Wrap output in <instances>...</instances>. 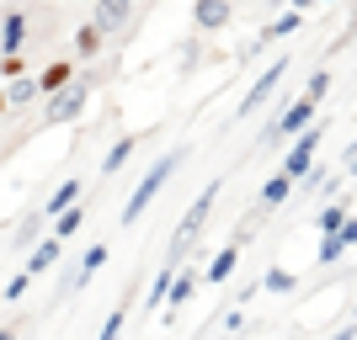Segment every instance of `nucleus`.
Instances as JSON below:
<instances>
[{
    "label": "nucleus",
    "instance_id": "obj_1",
    "mask_svg": "<svg viewBox=\"0 0 357 340\" xmlns=\"http://www.w3.org/2000/svg\"><path fill=\"white\" fill-rule=\"evenodd\" d=\"M181 160H187V144H176V149H165L160 160L149 165V176H139V186H134V197H128V202H123V223H128V229H134L139 218H144L149 213V202H155V197L165 192V181L176 176L181 170Z\"/></svg>",
    "mask_w": 357,
    "mask_h": 340
},
{
    "label": "nucleus",
    "instance_id": "obj_2",
    "mask_svg": "<svg viewBox=\"0 0 357 340\" xmlns=\"http://www.w3.org/2000/svg\"><path fill=\"white\" fill-rule=\"evenodd\" d=\"M219 186H224V181H208V186L192 197L187 218H181V223H176V234H171V261H181V255H187V245H197V234H203V223H208L213 202H219Z\"/></svg>",
    "mask_w": 357,
    "mask_h": 340
},
{
    "label": "nucleus",
    "instance_id": "obj_3",
    "mask_svg": "<svg viewBox=\"0 0 357 340\" xmlns=\"http://www.w3.org/2000/svg\"><path fill=\"white\" fill-rule=\"evenodd\" d=\"M314 112H320V102H314V96H294V102H283L278 106V118L267 122V133H261V144H283V138H294L298 128H310L314 122Z\"/></svg>",
    "mask_w": 357,
    "mask_h": 340
},
{
    "label": "nucleus",
    "instance_id": "obj_4",
    "mask_svg": "<svg viewBox=\"0 0 357 340\" xmlns=\"http://www.w3.org/2000/svg\"><path fill=\"white\" fill-rule=\"evenodd\" d=\"M320 133H326V128H320V122H310V128H298L294 133V144L283 149V165H278V170H283V176H314V154H320Z\"/></svg>",
    "mask_w": 357,
    "mask_h": 340
},
{
    "label": "nucleus",
    "instance_id": "obj_5",
    "mask_svg": "<svg viewBox=\"0 0 357 340\" xmlns=\"http://www.w3.org/2000/svg\"><path fill=\"white\" fill-rule=\"evenodd\" d=\"M91 102V86H80V80H70V86L48 90V106H43V122H75L80 112H86Z\"/></svg>",
    "mask_w": 357,
    "mask_h": 340
},
{
    "label": "nucleus",
    "instance_id": "obj_6",
    "mask_svg": "<svg viewBox=\"0 0 357 340\" xmlns=\"http://www.w3.org/2000/svg\"><path fill=\"white\" fill-rule=\"evenodd\" d=\"M96 11H91V27L102 32V38H118V32L134 27V11H139V0H91Z\"/></svg>",
    "mask_w": 357,
    "mask_h": 340
},
{
    "label": "nucleus",
    "instance_id": "obj_7",
    "mask_svg": "<svg viewBox=\"0 0 357 340\" xmlns=\"http://www.w3.org/2000/svg\"><path fill=\"white\" fill-rule=\"evenodd\" d=\"M288 64H294V59H288V54H278V64H267V70H261V80H256V86L245 90V102L235 106V118H251V112H256V106H261V102H272V90L283 86Z\"/></svg>",
    "mask_w": 357,
    "mask_h": 340
},
{
    "label": "nucleus",
    "instance_id": "obj_8",
    "mask_svg": "<svg viewBox=\"0 0 357 340\" xmlns=\"http://www.w3.org/2000/svg\"><path fill=\"white\" fill-rule=\"evenodd\" d=\"M235 22V0H192V27L197 32H224Z\"/></svg>",
    "mask_w": 357,
    "mask_h": 340
},
{
    "label": "nucleus",
    "instance_id": "obj_9",
    "mask_svg": "<svg viewBox=\"0 0 357 340\" xmlns=\"http://www.w3.org/2000/svg\"><path fill=\"white\" fill-rule=\"evenodd\" d=\"M107 261H112V255H107V245H91V250L80 255V266H75V277H70V293H80V287H86V282L96 277V271H102Z\"/></svg>",
    "mask_w": 357,
    "mask_h": 340
},
{
    "label": "nucleus",
    "instance_id": "obj_10",
    "mask_svg": "<svg viewBox=\"0 0 357 340\" xmlns=\"http://www.w3.org/2000/svg\"><path fill=\"white\" fill-rule=\"evenodd\" d=\"M197 282H203V277H197V271L176 266V277H171V293H165V303H171V314H176L181 303H192V298H197Z\"/></svg>",
    "mask_w": 357,
    "mask_h": 340
},
{
    "label": "nucleus",
    "instance_id": "obj_11",
    "mask_svg": "<svg viewBox=\"0 0 357 340\" xmlns=\"http://www.w3.org/2000/svg\"><path fill=\"white\" fill-rule=\"evenodd\" d=\"M22 43H27V16L6 11V22H0V54H22Z\"/></svg>",
    "mask_w": 357,
    "mask_h": 340
},
{
    "label": "nucleus",
    "instance_id": "obj_12",
    "mask_svg": "<svg viewBox=\"0 0 357 340\" xmlns=\"http://www.w3.org/2000/svg\"><path fill=\"white\" fill-rule=\"evenodd\" d=\"M59 245L64 239H38L27 255V277H43V271H54V261H59Z\"/></svg>",
    "mask_w": 357,
    "mask_h": 340
},
{
    "label": "nucleus",
    "instance_id": "obj_13",
    "mask_svg": "<svg viewBox=\"0 0 357 340\" xmlns=\"http://www.w3.org/2000/svg\"><path fill=\"white\" fill-rule=\"evenodd\" d=\"M134 149H139V133H123L118 144L107 149V160H102V176L112 181V176H118V170H123V165H128V154H134Z\"/></svg>",
    "mask_w": 357,
    "mask_h": 340
},
{
    "label": "nucleus",
    "instance_id": "obj_14",
    "mask_svg": "<svg viewBox=\"0 0 357 340\" xmlns=\"http://www.w3.org/2000/svg\"><path fill=\"white\" fill-rule=\"evenodd\" d=\"M235 266H240V245L229 239V245L208 261V271H203V277H208V282H229V271H235Z\"/></svg>",
    "mask_w": 357,
    "mask_h": 340
},
{
    "label": "nucleus",
    "instance_id": "obj_15",
    "mask_svg": "<svg viewBox=\"0 0 357 340\" xmlns=\"http://www.w3.org/2000/svg\"><path fill=\"white\" fill-rule=\"evenodd\" d=\"M70 80H75V64H70V59H54V64H48L43 74H38V90H43V96H48V90L70 86Z\"/></svg>",
    "mask_w": 357,
    "mask_h": 340
},
{
    "label": "nucleus",
    "instance_id": "obj_16",
    "mask_svg": "<svg viewBox=\"0 0 357 340\" xmlns=\"http://www.w3.org/2000/svg\"><path fill=\"white\" fill-rule=\"evenodd\" d=\"M80 223H86V207H80V202H70L64 213H54V239H70V234H80Z\"/></svg>",
    "mask_w": 357,
    "mask_h": 340
},
{
    "label": "nucleus",
    "instance_id": "obj_17",
    "mask_svg": "<svg viewBox=\"0 0 357 340\" xmlns=\"http://www.w3.org/2000/svg\"><path fill=\"white\" fill-rule=\"evenodd\" d=\"M288 197H294V176H283V170H278V176L261 186V207H283Z\"/></svg>",
    "mask_w": 357,
    "mask_h": 340
},
{
    "label": "nucleus",
    "instance_id": "obj_18",
    "mask_svg": "<svg viewBox=\"0 0 357 340\" xmlns=\"http://www.w3.org/2000/svg\"><path fill=\"white\" fill-rule=\"evenodd\" d=\"M102 48H107V38L91 27V22H86V27H75V54H80V59H96Z\"/></svg>",
    "mask_w": 357,
    "mask_h": 340
},
{
    "label": "nucleus",
    "instance_id": "obj_19",
    "mask_svg": "<svg viewBox=\"0 0 357 340\" xmlns=\"http://www.w3.org/2000/svg\"><path fill=\"white\" fill-rule=\"evenodd\" d=\"M43 90H38V80H27V74H16L11 86H6V102L11 106H27V102H38Z\"/></svg>",
    "mask_w": 357,
    "mask_h": 340
},
{
    "label": "nucleus",
    "instance_id": "obj_20",
    "mask_svg": "<svg viewBox=\"0 0 357 340\" xmlns=\"http://www.w3.org/2000/svg\"><path fill=\"white\" fill-rule=\"evenodd\" d=\"M70 202H80V181H64L59 192L48 197V207H43V218H54V213H64V207H70Z\"/></svg>",
    "mask_w": 357,
    "mask_h": 340
},
{
    "label": "nucleus",
    "instance_id": "obj_21",
    "mask_svg": "<svg viewBox=\"0 0 357 340\" xmlns=\"http://www.w3.org/2000/svg\"><path fill=\"white\" fill-rule=\"evenodd\" d=\"M298 22H304V11H294V6H288L283 16H272V22H267V38H294Z\"/></svg>",
    "mask_w": 357,
    "mask_h": 340
},
{
    "label": "nucleus",
    "instance_id": "obj_22",
    "mask_svg": "<svg viewBox=\"0 0 357 340\" xmlns=\"http://www.w3.org/2000/svg\"><path fill=\"white\" fill-rule=\"evenodd\" d=\"M176 266H181V261H165V266H160V277H155V287H149V309H155V303H165V293H171V277H176Z\"/></svg>",
    "mask_w": 357,
    "mask_h": 340
},
{
    "label": "nucleus",
    "instance_id": "obj_23",
    "mask_svg": "<svg viewBox=\"0 0 357 340\" xmlns=\"http://www.w3.org/2000/svg\"><path fill=\"white\" fill-rule=\"evenodd\" d=\"M342 218H347V207H342V202H326L314 223H320V234H336V229H342Z\"/></svg>",
    "mask_w": 357,
    "mask_h": 340
},
{
    "label": "nucleus",
    "instance_id": "obj_24",
    "mask_svg": "<svg viewBox=\"0 0 357 340\" xmlns=\"http://www.w3.org/2000/svg\"><path fill=\"white\" fill-rule=\"evenodd\" d=\"M261 287H267V293H294V271H283V266H272L267 277H261Z\"/></svg>",
    "mask_w": 357,
    "mask_h": 340
},
{
    "label": "nucleus",
    "instance_id": "obj_25",
    "mask_svg": "<svg viewBox=\"0 0 357 340\" xmlns=\"http://www.w3.org/2000/svg\"><path fill=\"white\" fill-rule=\"evenodd\" d=\"M123 319H128V303H118V309L107 314V325H102V335H96V340H118L123 335Z\"/></svg>",
    "mask_w": 357,
    "mask_h": 340
},
{
    "label": "nucleus",
    "instance_id": "obj_26",
    "mask_svg": "<svg viewBox=\"0 0 357 340\" xmlns=\"http://www.w3.org/2000/svg\"><path fill=\"white\" fill-rule=\"evenodd\" d=\"M342 250H347L342 234H326V239H320V266H336V261H342Z\"/></svg>",
    "mask_w": 357,
    "mask_h": 340
},
{
    "label": "nucleus",
    "instance_id": "obj_27",
    "mask_svg": "<svg viewBox=\"0 0 357 340\" xmlns=\"http://www.w3.org/2000/svg\"><path fill=\"white\" fill-rule=\"evenodd\" d=\"M27 287H32V277H27V266H22V271L11 277V282H6V298H0V303H16V298L27 293Z\"/></svg>",
    "mask_w": 357,
    "mask_h": 340
},
{
    "label": "nucleus",
    "instance_id": "obj_28",
    "mask_svg": "<svg viewBox=\"0 0 357 340\" xmlns=\"http://www.w3.org/2000/svg\"><path fill=\"white\" fill-rule=\"evenodd\" d=\"M0 74H6V80L27 74V59H22V54H0Z\"/></svg>",
    "mask_w": 357,
    "mask_h": 340
},
{
    "label": "nucleus",
    "instance_id": "obj_29",
    "mask_svg": "<svg viewBox=\"0 0 357 340\" xmlns=\"http://www.w3.org/2000/svg\"><path fill=\"white\" fill-rule=\"evenodd\" d=\"M326 90H331V74H326V70H314V74H310V86H304V96H314V102H320Z\"/></svg>",
    "mask_w": 357,
    "mask_h": 340
},
{
    "label": "nucleus",
    "instance_id": "obj_30",
    "mask_svg": "<svg viewBox=\"0 0 357 340\" xmlns=\"http://www.w3.org/2000/svg\"><path fill=\"white\" fill-rule=\"evenodd\" d=\"M43 218V213H38ZM38 218H22V229H16V245H38Z\"/></svg>",
    "mask_w": 357,
    "mask_h": 340
},
{
    "label": "nucleus",
    "instance_id": "obj_31",
    "mask_svg": "<svg viewBox=\"0 0 357 340\" xmlns=\"http://www.w3.org/2000/svg\"><path fill=\"white\" fill-rule=\"evenodd\" d=\"M336 234H342V245H347V250H352V245H357V218H352V213H347V218H342V229H336Z\"/></svg>",
    "mask_w": 357,
    "mask_h": 340
},
{
    "label": "nucleus",
    "instance_id": "obj_32",
    "mask_svg": "<svg viewBox=\"0 0 357 340\" xmlns=\"http://www.w3.org/2000/svg\"><path fill=\"white\" fill-rule=\"evenodd\" d=\"M224 330H229V335H240V330H245V314L229 309V314H224Z\"/></svg>",
    "mask_w": 357,
    "mask_h": 340
},
{
    "label": "nucleus",
    "instance_id": "obj_33",
    "mask_svg": "<svg viewBox=\"0 0 357 340\" xmlns=\"http://www.w3.org/2000/svg\"><path fill=\"white\" fill-rule=\"evenodd\" d=\"M331 340H357V319H352V325H342V330H336Z\"/></svg>",
    "mask_w": 357,
    "mask_h": 340
},
{
    "label": "nucleus",
    "instance_id": "obj_34",
    "mask_svg": "<svg viewBox=\"0 0 357 340\" xmlns=\"http://www.w3.org/2000/svg\"><path fill=\"white\" fill-rule=\"evenodd\" d=\"M288 6H294V11H310V6H320V0H288Z\"/></svg>",
    "mask_w": 357,
    "mask_h": 340
},
{
    "label": "nucleus",
    "instance_id": "obj_35",
    "mask_svg": "<svg viewBox=\"0 0 357 340\" xmlns=\"http://www.w3.org/2000/svg\"><path fill=\"white\" fill-rule=\"evenodd\" d=\"M6 112H11V102H6V90H0V118H6Z\"/></svg>",
    "mask_w": 357,
    "mask_h": 340
},
{
    "label": "nucleus",
    "instance_id": "obj_36",
    "mask_svg": "<svg viewBox=\"0 0 357 340\" xmlns=\"http://www.w3.org/2000/svg\"><path fill=\"white\" fill-rule=\"evenodd\" d=\"M347 176H357V154H352V160H347Z\"/></svg>",
    "mask_w": 357,
    "mask_h": 340
},
{
    "label": "nucleus",
    "instance_id": "obj_37",
    "mask_svg": "<svg viewBox=\"0 0 357 340\" xmlns=\"http://www.w3.org/2000/svg\"><path fill=\"white\" fill-rule=\"evenodd\" d=\"M0 340H16V330H0Z\"/></svg>",
    "mask_w": 357,
    "mask_h": 340
},
{
    "label": "nucleus",
    "instance_id": "obj_38",
    "mask_svg": "<svg viewBox=\"0 0 357 340\" xmlns=\"http://www.w3.org/2000/svg\"><path fill=\"white\" fill-rule=\"evenodd\" d=\"M320 6H336V0H320Z\"/></svg>",
    "mask_w": 357,
    "mask_h": 340
}]
</instances>
